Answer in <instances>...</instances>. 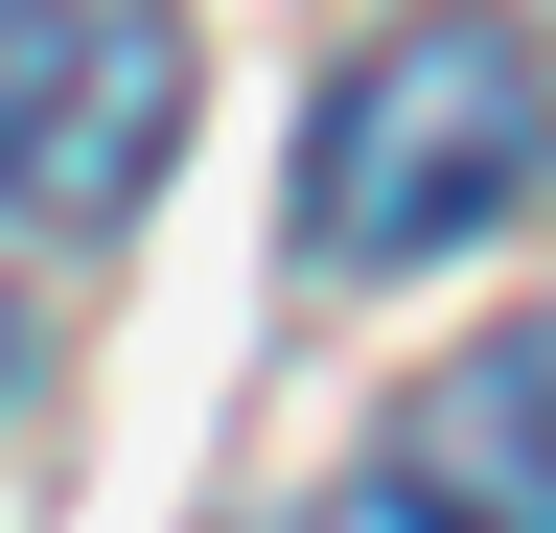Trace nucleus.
Here are the masks:
<instances>
[{
    "label": "nucleus",
    "instance_id": "nucleus-1",
    "mask_svg": "<svg viewBox=\"0 0 556 533\" xmlns=\"http://www.w3.org/2000/svg\"><path fill=\"white\" fill-rule=\"evenodd\" d=\"M556 186V47L441 0V24H371L302 116V279H417V255L510 232Z\"/></svg>",
    "mask_w": 556,
    "mask_h": 533
},
{
    "label": "nucleus",
    "instance_id": "nucleus-2",
    "mask_svg": "<svg viewBox=\"0 0 556 533\" xmlns=\"http://www.w3.org/2000/svg\"><path fill=\"white\" fill-rule=\"evenodd\" d=\"M186 140V24L163 0H24L0 24V210L24 232H116Z\"/></svg>",
    "mask_w": 556,
    "mask_h": 533
},
{
    "label": "nucleus",
    "instance_id": "nucleus-3",
    "mask_svg": "<svg viewBox=\"0 0 556 533\" xmlns=\"http://www.w3.org/2000/svg\"><path fill=\"white\" fill-rule=\"evenodd\" d=\"M302 533H556V325H486L464 371H417Z\"/></svg>",
    "mask_w": 556,
    "mask_h": 533
},
{
    "label": "nucleus",
    "instance_id": "nucleus-4",
    "mask_svg": "<svg viewBox=\"0 0 556 533\" xmlns=\"http://www.w3.org/2000/svg\"><path fill=\"white\" fill-rule=\"evenodd\" d=\"M0 394H24V279H0Z\"/></svg>",
    "mask_w": 556,
    "mask_h": 533
},
{
    "label": "nucleus",
    "instance_id": "nucleus-5",
    "mask_svg": "<svg viewBox=\"0 0 556 533\" xmlns=\"http://www.w3.org/2000/svg\"><path fill=\"white\" fill-rule=\"evenodd\" d=\"M0 24H24V0H0Z\"/></svg>",
    "mask_w": 556,
    "mask_h": 533
}]
</instances>
